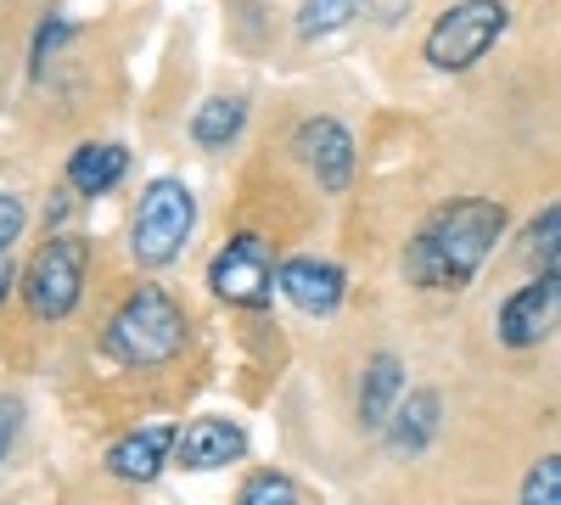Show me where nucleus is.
I'll return each instance as SVG.
<instances>
[{"instance_id":"f257e3e1","label":"nucleus","mask_w":561,"mask_h":505,"mask_svg":"<svg viewBox=\"0 0 561 505\" xmlns=\"http://www.w3.org/2000/svg\"><path fill=\"white\" fill-rule=\"evenodd\" d=\"M505 237V208L494 197H455L427 214L404 248V275L421 292H460L478 282L494 242Z\"/></svg>"},{"instance_id":"f03ea898","label":"nucleus","mask_w":561,"mask_h":505,"mask_svg":"<svg viewBox=\"0 0 561 505\" xmlns=\"http://www.w3.org/2000/svg\"><path fill=\"white\" fill-rule=\"evenodd\" d=\"M102 348L129 365V371H152V365H169L185 348V309L163 292V287H135L118 314L107 320Z\"/></svg>"},{"instance_id":"7ed1b4c3","label":"nucleus","mask_w":561,"mask_h":505,"mask_svg":"<svg viewBox=\"0 0 561 505\" xmlns=\"http://www.w3.org/2000/svg\"><path fill=\"white\" fill-rule=\"evenodd\" d=\"M192 225H197V197L185 180L174 174H158L147 192H140V208H135V225H129V253L135 264L147 269H163L185 253L192 242Z\"/></svg>"},{"instance_id":"20e7f679","label":"nucleus","mask_w":561,"mask_h":505,"mask_svg":"<svg viewBox=\"0 0 561 505\" xmlns=\"http://www.w3.org/2000/svg\"><path fill=\"white\" fill-rule=\"evenodd\" d=\"M511 28V7L505 0H460V7H449L427 39H421V57H427L438 73H466L472 62H483L500 34Z\"/></svg>"},{"instance_id":"39448f33","label":"nucleus","mask_w":561,"mask_h":505,"mask_svg":"<svg viewBox=\"0 0 561 505\" xmlns=\"http://www.w3.org/2000/svg\"><path fill=\"white\" fill-rule=\"evenodd\" d=\"M84 269H90V242L84 237H51L23 269V298L39 320H62L73 314L84 292Z\"/></svg>"},{"instance_id":"423d86ee","label":"nucleus","mask_w":561,"mask_h":505,"mask_svg":"<svg viewBox=\"0 0 561 505\" xmlns=\"http://www.w3.org/2000/svg\"><path fill=\"white\" fill-rule=\"evenodd\" d=\"M208 287L219 303H237V309H264L275 292H280V264L270 253L264 237L242 231V237H230L214 264H208Z\"/></svg>"},{"instance_id":"0eeeda50","label":"nucleus","mask_w":561,"mask_h":505,"mask_svg":"<svg viewBox=\"0 0 561 505\" xmlns=\"http://www.w3.org/2000/svg\"><path fill=\"white\" fill-rule=\"evenodd\" d=\"M494 332H500L505 348H539L561 332V264L539 269L528 287H517L500 303Z\"/></svg>"},{"instance_id":"6e6552de","label":"nucleus","mask_w":561,"mask_h":505,"mask_svg":"<svg viewBox=\"0 0 561 505\" xmlns=\"http://www.w3.org/2000/svg\"><path fill=\"white\" fill-rule=\"evenodd\" d=\"M293 152H298V163L320 180L325 192H348V180H354V135H348L337 118H309V124H298Z\"/></svg>"},{"instance_id":"1a4fd4ad","label":"nucleus","mask_w":561,"mask_h":505,"mask_svg":"<svg viewBox=\"0 0 561 505\" xmlns=\"http://www.w3.org/2000/svg\"><path fill=\"white\" fill-rule=\"evenodd\" d=\"M343 292H348V275L332 259L298 253V259L280 264V298H287L293 309H304V314H332L343 303Z\"/></svg>"},{"instance_id":"9d476101","label":"nucleus","mask_w":561,"mask_h":505,"mask_svg":"<svg viewBox=\"0 0 561 505\" xmlns=\"http://www.w3.org/2000/svg\"><path fill=\"white\" fill-rule=\"evenodd\" d=\"M174 444H180V433H174L169 422H147V427L124 433V438L107 449V472H113L118 483H152V478L174 461Z\"/></svg>"},{"instance_id":"9b49d317","label":"nucleus","mask_w":561,"mask_h":505,"mask_svg":"<svg viewBox=\"0 0 561 505\" xmlns=\"http://www.w3.org/2000/svg\"><path fill=\"white\" fill-rule=\"evenodd\" d=\"M174 455H180L185 472H219V467H237L248 455V433L237 422H225V416H203V422H192L180 433Z\"/></svg>"},{"instance_id":"f8f14e48","label":"nucleus","mask_w":561,"mask_h":505,"mask_svg":"<svg viewBox=\"0 0 561 505\" xmlns=\"http://www.w3.org/2000/svg\"><path fill=\"white\" fill-rule=\"evenodd\" d=\"M404 399V365L393 354H377L365 365V377H359V427L365 433H382L393 422V410Z\"/></svg>"},{"instance_id":"ddd939ff","label":"nucleus","mask_w":561,"mask_h":505,"mask_svg":"<svg viewBox=\"0 0 561 505\" xmlns=\"http://www.w3.org/2000/svg\"><path fill=\"white\" fill-rule=\"evenodd\" d=\"M124 169H129V152L118 141H84L68 158V186L79 197H102V192H113L124 180Z\"/></svg>"},{"instance_id":"4468645a","label":"nucleus","mask_w":561,"mask_h":505,"mask_svg":"<svg viewBox=\"0 0 561 505\" xmlns=\"http://www.w3.org/2000/svg\"><path fill=\"white\" fill-rule=\"evenodd\" d=\"M438 416H444V404H438V393H404L399 399V410H393V422H388V444L399 449V455H421L433 438H438Z\"/></svg>"},{"instance_id":"2eb2a0df","label":"nucleus","mask_w":561,"mask_h":505,"mask_svg":"<svg viewBox=\"0 0 561 505\" xmlns=\"http://www.w3.org/2000/svg\"><path fill=\"white\" fill-rule=\"evenodd\" d=\"M242 124H248V102L242 96H214V102H203L192 113V141L208 147V152H225L242 135Z\"/></svg>"},{"instance_id":"dca6fc26","label":"nucleus","mask_w":561,"mask_h":505,"mask_svg":"<svg viewBox=\"0 0 561 505\" xmlns=\"http://www.w3.org/2000/svg\"><path fill=\"white\" fill-rule=\"evenodd\" d=\"M359 18V0H304L298 7V34L320 39V34H337Z\"/></svg>"},{"instance_id":"f3484780","label":"nucleus","mask_w":561,"mask_h":505,"mask_svg":"<svg viewBox=\"0 0 561 505\" xmlns=\"http://www.w3.org/2000/svg\"><path fill=\"white\" fill-rule=\"evenodd\" d=\"M528 264H539V269L561 264V203H550V208L528 225Z\"/></svg>"},{"instance_id":"a211bd4d","label":"nucleus","mask_w":561,"mask_h":505,"mask_svg":"<svg viewBox=\"0 0 561 505\" xmlns=\"http://www.w3.org/2000/svg\"><path fill=\"white\" fill-rule=\"evenodd\" d=\"M517 505H561V455H539L528 467Z\"/></svg>"},{"instance_id":"6ab92c4d","label":"nucleus","mask_w":561,"mask_h":505,"mask_svg":"<svg viewBox=\"0 0 561 505\" xmlns=\"http://www.w3.org/2000/svg\"><path fill=\"white\" fill-rule=\"evenodd\" d=\"M237 505H298V489H293V478H280V472H259L237 494Z\"/></svg>"},{"instance_id":"aec40b11","label":"nucleus","mask_w":561,"mask_h":505,"mask_svg":"<svg viewBox=\"0 0 561 505\" xmlns=\"http://www.w3.org/2000/svg\"><path fill=\"white\" fill-rule=\"evenodd\" d=\"M23 219H28V214H23V203H18L12 192H0V253H7V248L23 237Z\"/></svg>"},{"instance_id":"412c9836","label":"nucleus","mask_w":561,"mask_h":505,"mask_svg":"<svg viewBox=\"0 0 561 505\" xmlns=\"http://www.w3.org/2000/svg\"><path fill=\"white\" fill-rule=\"evenodd\" d=\"M62 39H68V23H62V18H51V23H45V28L34 34V68H45V57H51Z\"/></svg>"},{"instance_id":"4be33fe9","label":"nucleus","mask_w":561,"mask_h":505,"mask_svg":"<svg viewBox=\"0 0 561 505\" xmlns=\"http://www.w3.org/2000/svg\"><path fill=\"white\" fill-rule=\"evenodd\" d=\"M12 438H18V410H12V404H0V461L12 455Z\"/></svg>"},{"instance_id":"5701e85b","label":"nucleus","mask_w":561,"mask_h":505,"mask_svg":"<svg viewBox=\"0 0 561 505\" xmlns=\"http://www.w3.org/2000/svg\"><path fill=\"white\" fill-rule=\"evenodd\" d=\"M12 287H18V269H12V259H7V253H0V303L12 298Z\"/></svg>"}]
</instances>
